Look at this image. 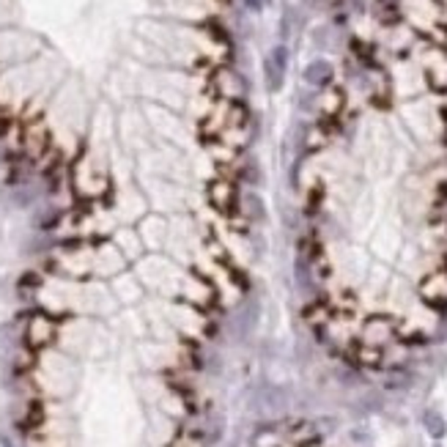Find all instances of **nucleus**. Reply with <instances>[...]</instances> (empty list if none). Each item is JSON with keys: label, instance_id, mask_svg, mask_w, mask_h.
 Wrapping results in <instances>:
<instances>
[{"label": "nucleus", "instance_id": "obj_2", "mask_svg": "<svg viewBox=\"0 0 447 447\" xmlns=\"http://www.w3.org/2000/svg\"><path fill=\"white\" fill-rule=\"evenodd\" d=\"M305 77L311 80V82H316V85H324V82H330V80H332L330 63H324V60H316V63H311V66H308Z\"/></svg>", "mask_w": 447, "mask_h": 447}, {"label": "nucleus", "instance_id": "obj_3", "mask_svg": "<svg viewBox=\"0 0 447 447\" xmlns=\"http://www.w3.org/2000/svg\"><path fill=\"white\" fill-rule=\"evenodd\" d=\"M426 426H428V431H431L433 436H442V433H445V420H442L436 411H428V414H426Z\"/></svg>", "mask_w": 447, "mask_h": 447}, {"label": "nucleus", "instance_id": "obj_1", "mask_svg": "<svg viewBox=\"0 0 447 447\" xmlns=\"http://www.w3.org/2000/svg\"><path fill=\"white\" fill-rule=\"evenodd\" d=\"M231 198H234V190H231L228 184H222V181L209 184V200H212V206L217 212H222V214L231 212Z\"/></svg>", "mask_w": 447, "mask_h": 447}]
</instances>
